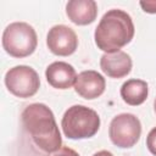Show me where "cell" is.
Segmentation results:
<instances>
[{
    "mask_svg": "<svg viewBox=\"0 0 156 156\" xmlns=\"http://www.w3.org/2000/svg\"><path fill=\"white\" fill-rule=\"evenodd\" d=\"M67 17L78 26H87L95 21L98 5L94 0H71L66 5Z\"/></svg>",
    "mask_w": 156,
    "mask_h": 156,
    "instance_id": "cell-11",
    "label": "cell"
},
{
    "mask_svg": "<svg viewBox=\"0 0 156 156\" xmlns=\"http://www.w3.org/2000/svg\"><path fill=\"white\" fill-rule=\"evenodd\" d=\"M149 95L147 83L141 79H128L121 87V96L123 101L130 106L141 105Z\"/></svg>",
    "mask_w": 156,
    "mask_h": 156,
    "instance_id": "cell-12",
    "label": "cell"
},
{
    "mask_svg": "<svg viewBox=\"0 0 156 156\" xmlns=\"http://www.w3.org/2000/svg\"><path fill=\"white\" fill-rule=\"evenodd\" d=\"M22 123L40 150L56 152L62 147V138L55 116L45 104L28 105L22 112Z\"/></svg>",
    "mask_w": 156,
    "mask_h": 156,
    "instance_id": "cell-1",
    "label": "cell"
},
{
    "mask_svg": "<svg viewBox=\"0 0 156 156\" xmlns=\"http://www.w3.org/2000/svg\"><path fill=\"white\" fill-rule=\"evenodd\" d=\"M45 77L52 88L63 90L74 85L77 73L72 65L63 61H56L46 67Z\"/></svg>",
    "mask_w": 156,
    "mask_h": 156,
    "instance_id": "cell-10",
    "label": "cell"
},
{
    "mask_svg": "<svg viewBox=\"0 0 156 156\" xmlns=\"http://www.w3.org/2000/svg\"><path fill=\"white\" fill-rule=\"evenodd\" d=\"M141 9L147 13H156V1H140Z\"/></svg>",
    "mask_w": 156,
    "mask_h": 156,
    "instance_id": "cell-15",
    "label": "cell"
},
{
    "mask_svg": "<svg viewBox=\"0 0 156 156\" xmlns=\"http://www.w3.org/2000/svg\"><path fill=\"white\" fill-rule=\"evenodd\" d=\"M132 58L130 56L119 50L116 52H105L100 58V67L102 72L110 78H123L132 71Z\"/></svg>",
    "mask_w": 156,
    "mask_h": 156,
    "instance_id": "cell-9",
    "label": "cell"
},
{
    "mask_svg": "<svg viewBox=\"0 0 156 156\" xmlns=\"http://www.w3.org/2000/svg\"><path fill=\"white\" fill-rule=\"evenodd\" d=\"M52 156H79L77 151H74L73 149L68 147V146H62L60 150H57Z\"/></svg>",
    "mask_w": 156,
    "mask_h": 156,
    "instance_id": "cell-14",
    "label": "cell"
},
{
    "mask_svg": "<svg viewBox=\"0 0 156 156\" xmlns=\"http://www.w3.org/2000/svg\"><path fill=\"white\" fill-rule=\"evenodd\" d=\"M154 108H155V112H156V99H155V102H154Z\"/></svg>",
    "mask_w": 156,
    "mask_h": 156,
    "instance_id": "cell-17",
    "label": "cell"
},
{
    "mask_svg": "<svg viewBox=\"0 0 156 156\" xmlns=\"http://www.w3.org/2000/svg\"><path fill=\"white\" fill-rule=\"evenodd\" d=\"M93 156H113L110 151H107V150H101V151H98V152H95Z\"/></svg>",
    "mask_w": 156,
    "mask_h": 156,
    "instance_id": "cell-16",
    "label": "cell"
},
{
    "mask_svg": "<svg viewBox=\"0 0 156 156\" xmlns=\"http://www.w3.org/2000/svg\"><path fill=\"white\" fill-rule=\"evenodd\" d=\"M134 30L133 20L126 11L118 9L108 10L95 28V44L107 54L119 51L132 41Z\"/></svg>",
    "mask_w": 156,
    "mask_h": 156,
    "instance_id": "cell-2",
    "label": "cell"
},
{
    "mask_svg": "<svg viewBox=\"0 0 156 156\" xmlns=\"http://www.w3.org/2000/svg\"><path fill=\"white\" fill-rule=\"evenodd\" d=\"M141 135V123L133 113H121L112 118L108 128L111 141L122 149L134 146Z\"/></svg>",
    "mask_w": 156,
    "mask_h": 156,
    "instance_id": "cell-5",
    "label": "cell"
},
{
    "mask_svg": "<svg viewBox=\"0 0 156 156\" xmlns=\"http://www.w3.org/2000/svg\"><path fill=\"white\" fill-rule=\"evenodd\" d=\"M5 85L15 96L27 99L37 94L40 87V79L35 69L26 65H20L6 72Z\"/></svg>",
    "mask_w": 156,
    "mask_h": 156,
    "instance_id": "cell-6",
    "label": "cell"
},
{
    "mask_svg": "<svg viewBox=\"0 0 156 156\" xmlns=\"http://www.w3.org/2000/svg\"><path fill=\"white\" fill-rule=\"evenodd\" d=\"M146 146L149 151L156 156V127L152 128L146 136Z\"/></svg>",
    "mask_w": 156,
    "mask_h": 156,
    "instance_id": "cell-13",
    "label": "cell"
},
{
    "mask_svg": "<svg viewBox=\"0 0 156 156\" xmlns=\"http://www.w3.org/2000/svg\"><path fill=\"white\" fill-rule=\"evenodd\" d=\"M37 45V32L26 22L10 23L2 33V48L12 57H27L34 52Z\"/></svg>",
    "mask_w": 156,
    "mask_h": 156,
    "instance_id": "cell-4",
    "label": "cell"
},
{
    "mask_svg": "<svg viewBox=\"0 0 156 156\" xmlns=\"http://www.w3.org/2000/svg\"><path fill=\"white\" fill-rule=\"evenodd\" d=\"M61 127L68 139H88L94 136L100 128V117L90 107L73 105L66 110Z\"/></svg>",
    "mask_w": 156,
    "mask_h": 156,
    "instance_id": "cell-3",
    "label": "cell"
},
{
    "mask_svg": "<svg viewBox=\"0 0 156 156\" xmlns=\"http://www.w3.org/2000/svg\"><path fill=\"white\" fill-rule=\"evenodd\" d=\"M106 88L105 78L96 71L89 69L80 72L74 82L76 93L87 100H93L99 98Z\"/></svg>",
    "mask_w": 156,
    "mask_h": 156,
    "instance_id": "cell-8",
    "label": "cell"
},
{
    "mask_svg": "<svg viewBox=\"0 0 156 156\" xmlns=\"http://www.w3.org/2000/svg\"><path fill=\"white\" fill-rule=\"evenodd\" d=\"M46 45L57 56H69L78 48V37L68 26L56 24L46 35Z\"/></svg>",
    "mask_w": 156,
    "mask_h": 156,
    "instance_id": "cell-7",
    "label": "cell"
}]
</instances>
